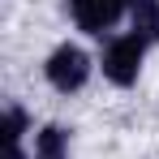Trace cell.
I'll return each mask as SVG.
<instances>
[{"mask_svg":"<svg viewBox=\"0 0 159 159\" xmlns=\"http://www.w3.org/2000/svg\"><path fill=\"white\" fill-rule=\"evenodd\" d=\"M43 73H48V82H52L56 90H82L86 86V78H90V56L82 52V48H73V43H60L52 56H48V65H43Z\"/></svg>","mask_w":159,"mask_h":159,"instance_id":"obj_1","label":"cell"},{"mask_svg":"<svg viewBox=\"0 0 159 159\" xmlns=\"http://www.w3.org/2000/svg\"><path fill=\"white\" fill-rule=\"evenodd\" d=\"M142 52H146V39L138 34H116L103 52V73L116 86H133L138 82V69H142Z\"/></svg>","mask_w":159,"mask_h":159,"instance_id":"obj_2","label":"cell"},{"mask_svg":"<svg viewBox=\"0 0 159 159\" xmlns=\"http://www.w3.org/2000/svg\"><path fill=\"white\" fill-rule=\"evenodd\" d=\"M69 9H73V22L86 34H103L125 13V0H69Z\"/></svg>","mask_w":159,"mask_h":159,"instance_id":"obj_3","label":"cell"},{"mask_svg":"<svg viewBox=\"0 0 159 159\" xmlns=\"http://www.w3.org/2000/svg\"><path fill=\"white\" fill-rule=\"evenodd\" d=\"M129 17H133V34L138 39L159 43V0H133Z\"/></svg>","mask_w":159,"mask_h":159,"instance_id":"obj_4","label":"cell"},{"mask_svg":"<svg viewBox=\"0 0 159 159\" xmlns=\"http://www.w3.org/2000/svg\"><path fill=\"white\" fill-rule=\"evenodd\" d=\"M34 159H69V133L60 125H48L34 138Z\"/></svg>","mask_w":159,"mask_h":159,"instance_id":"obj_5","label":"cell"},{"mask_svg":"<svg viewBox=\"0 0 159 159\" xmlns=\"http://www.w3.org/2000/svg\"><path fill=\"white\" fill-rule=\"evenodd\" d=\"M22 133H26V112H22V107H9V112H4V146L22 142Z\"/></svg>","mask_w":159,"mask_h":159,"instance_id":"obj_6","label":"cell"},{"mask_svg":"<svg viewBox=\"0 0 159 159\" xmlns=\"http://www.w3.org/2000/svg\"><path fill=\"white\" fill-rule=\"evenodd\" d=\"M4 159H26V155H22V142H13V146H4Z\"/></svg>","mask_w":159,"mask_h":159,"instance_id":"obj_7","label":"cell"}]
</instances>
